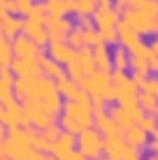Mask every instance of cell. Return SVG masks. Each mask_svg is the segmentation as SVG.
I'll return each instance as SVG.
<instances>
[{
    "label": "cell",
    "instance_id": "cell-1",
    "mask_svg": "<svg viewBox=\"0 0 158 160\" xmlns=\"http://www.w3.org/2000/svg\"><path fill=\"white\" fill-rule=\"evenodd\" d=\"M77 146L84 156H89L91 160H100L102 151H105V135L98 128H86L77 135Z\"/></svg>",
    "mask_w": 158,
    "mask_h": 160
},
{
    "label": "cell",
    "instance_id": "cell-2",
    "mask_svg": "<svg viewBox=\"0 0 158 160\" xmlns=\"http://www.w3.org/2000/svg\"><path fill=\"white\" fill-rule=\"evenodd\" d=\"M112 84L116 86L119 102L121 104H126V107L140 104V88L133 84L130 77H126V70H114L112 72Z\"/></svg>",
    "mask_w": 158,
    "mask_h": 160
},
{
    "label": "cell",
    "instance_id": "cell-3",
    "mask_svg": "<svg viewBox=\"0 0 158 160\" xmlns=\"http://www.w3.org/2000/svg\"><path fill=\"white\" fill-rule=\"evenodd\" d=\"M123 19H126L130 26H135V30H137L140 35H149V32H154L158 28V16L144 12L142 7H128L126 12H123Z\"/></svg>",
    "mask_w": 158,
    "mask_h": 160
},
{
    "label": "cell",
    "instance_id": "cell-4",
    "mask_svg": "<svg viewBox=\"0 0 158 160\" xmlns=\"http://www.w3.org/2000/svg\"><path fill=\"white\" fill-rule=\"evenodd\" d=\"M12 72H14V77H21V79H40L44 74L37 56H14Z\"/></svg>",
    "mask_w": 158,
    "mask_h": 160
},
{
    "label": "cell",
    "instance_id": "cell-5",
    "mask_svg": "<svg viewBox=\"0 0 158 160\" xmlns=\"http://www.w3.org/2000/svg\"><path fill=\"white\" fill-rule=\"evenodd\" d=\"M47 30H49V42H68V32L72 30V26H70V21H65V16L49 14Z\"/></svg>",
    "mask_w": 158,
    "mask_h": 160
},
{
    "label": "cell",
    "instance_id": "cell-6",
    "mask_svg": "<svg viewBox=\"0 0 158 160\" xmlns=\"http://www.w3.org/2000/svg\"><path fill=\"white\" fill-rule=\"evenodd\" d=\"M49 56L68 68L70 63L77 60V49H72L68 42H49Z\"/></svg>",
    "mask_w": 158,
    "mask_h": 160
},
{
    "label": "cell",
    "instance_id": "cell-7",
    "mask_svg": "<svg viewBox=\"0 0 158 160\" xmlns=\"http://www.w3.org/2000/svg\"><path fill=\"white\" fill-rule=\"evenodd\" d=\"M74 146H77V137H74V132L63 130V132H61V137H58V139L54 142V146H51V156H56V158L65 160V158L70 156V153L74 151Z\"/></svg>",
    "mask_w": 158,
    "mask_h": 160
},
{
    "label": "cell",
    "instance_id": "cell-8",
    "mask_svg": "<svg viewBox=\"0 0 158 160\" xmlns=\"http://www.w3.org/2000/svg\"><path fill=\"white\" fill-rule=\"evenodd\" d=\"M12 51H14V56H37L40 53V44L30 35L21 32V35H16L12 40Z\"/></svg>",
    "mask_w": 158,
    "mask_h": 160
},
{
    "label": "cell",
    "instance_id": "cell-9",
    "mask_svg": "<svg viewBox=\"0 0 158 160\" xmlns=\"http://www.w3.org/2000/svg\"><path fill=\"white\" fill-rule=\"evenodd\" d=\"M23 32L26 35H30L33 40H35L40 47H44L49 42V30H47V23H42V21H35V19H26L23 21Z\"/></svg>",
    "mask_w": 158,
    "mask_h": 160
},
{
    "label": "cell",
    "instance_id": "cell-10",
    "mask_svg": "<svg viewBox=\"0 0 158 160\" xmlns=\"http://www.w3.org/2000/svg\"><path fill=\"white\" fill-rule=\"evenodd\" d=\"M116 28H119V42H123V47H126L128 51L135 47V44H140V32L135 30V26H130L126 19L119 21Z\"/></svg>",
    "mask_w": 158,
    "mask_h": 160
},
{
    "label": "cell",
    "instance_id": "cell-11",
    "mask_svg": "<svg viewBox=\"0 0 158 160\" xmlns=\"http://www.w3.org/2000/svg\"><path fill=\"white\" fill-rule=\"evenodd\" d=\"M93 21H95L98 28H107V26H116L121 21V14L114 9V5L112 7H98L95 14H93Z\"/></svg>",
    "mask_w": 158,
    "mask_h": 160
},
{
    "label": "cell",
    "instance_id": "cell-12",
    "mask_svg": "<svg viewBox=\"0 0 158 160\" xmlns=\"http://www.w3.org/2000/svg\"><path fill=\"white\" fill-rule=\"evenodd\" d=\"M95 128L102 132L105 137H110V135H123V130H121V125L114 121L112 114H95Z\"/></svg>",
    "mask_w": 158,
    "mask_h": 160
},
{
    "label": "cell",
    "instance_id": "cell-13",
    "mask_svg": "<svg viewBox=\"0 0 158 160\" xmlns=\"http://www.w3.org/2000/svg\"><path fill=\"white\" fill-rule=\"evenodd\" d=\"M37 58H40L42 72H44L47 77H51V79H56V81H58V79H63V77H65V70H63L65 65H61V63H58V60H54L51 56L47 58V56H44V53H42V51L37 53Z\"/></svg>",
    "mask_w": 158,
    "mask_h": 160
},
{
    "label": "cell",
    "instance_id": "cell-14",
    "mask_svg": "<svg viewBox=\"0 0 158 160\" xmlns=\"http://www.w3.org/2000/svg\"><path fill=\"white\" fill-rule=\"evenodd\" d=\"M110 114L114 116V121H116V123L121 125V130H126V128H130V125H135V123H137L133 107H126V104H119V107H114Z\"/></svg>",
    "mask_w": 158,
    "mask_h": 160
},
{
    "label": "cell",
    "instance_id": "cell-15",
    "mask_svg": "<svg viewBox=\"0 0 158 160\" xmlns=\"http://www.w3.org/2000/svg\"><path fill=\"white\" fill-rule=\"evenodd\" d=\"M123 137H126V142H128V144H133V146H137V148H142V146L149 144V132L142 130L137 123L123 130Z\"/></svg>",
    "mask_w": 158,
    "mask_h": 160
},
{
    "label": "cell",
    "instance_id": "cell-16",
    "mask_svg": "<svg viewBox=\"0 0 158 160\" xmlns=\"http://www.w3.org/2000/svg\"><path fill=\"white\" fill-rule=\"evenodd\" d=\"M77 63L84 68L86 77L93 74L95 70H98V65H95V53H93V49H91V47H81V49H77Z\"/></svg>",
    "mask_w": 158,
    "mask_h": 160
},
{
    "label": "cell",
    "instance_id": "cell-17",
    "mask_svg": "<svg viewBox=\"0 0 158 160\" xmlns=\"http://www.w3.org/2000/svg\"><path fill=\"white\" fill-rule=\"evenodd\" d=\"M23 32V21L19 19V16H3V35L7 37V40H14L16 35H21Z\"/></svg>",
    "mask_w": 158,
    "mask_h": 160
},
{
    "label": "cell",
    "instance_id": "cell-18",
    "mask_svg": "<svg viewBox=\"0 0 158 160\" xmlns=\"http://www.w3.org/2000/svg\"><path fill=\"white\" fill-rule=\"evenodd\" d=\"M93 53H95V65H98V70L110 72V70L114 68V60H112V53L107 51V44H98V47H93Z\"/></svg>",
    "mask_w": 158,
    "mask_h": 160
},
{
    "label": "cell",
    "instance_id": "cell-19",
    "mask_svg": "<svg viewBox=\"0 0 158 160\" xmlns=\"http://www.w3.org/2000/svg\"><path fill=\"white\" fill-rule=\"evenodd\" d=\"M58 84V91H61V95L65 98V100H77V95H79V84L74 79H68V77H63V79H58L56 81Z\"/></svg>",
    "mask_w": 158,
    "mask_h": 160
},
{
    "label": "cell",
    "instance_id": "cell-20",
    "mask_svg": "<svg viewBox=\"0 0 158 160\" xmlns=\"http://www.w3.org/2000/svg\"><path fill=\"white\" fill-rule=\"evenodd\" d=\"M14 51H12V44L7 42V37L0 32V68H12V58Z\"/></svg>",
    "mask_w": 158,
    "mask_h": 160
},
{
    "label": "cell",
    "instance_id": "cell-21",
    "mask_svg": "<svg viewBox=\"0 0 158 160\" xmlns=\"http://www.w3.org/2000/svg\"><path fill=\"white\" fill-rule=\"evenodd\" d=\"M140 104H142V109L146 114H156V116H158V98L154 95V93L142 91V93H140Z\"/></svg>",
    "mask_w": 158,
    "mask_h": 160
},
{
    "label": "cell",
    "instance_id": "cell-22",
    "mask_svg": "<svg viewBox=\"0 0 158 160\" xmlns=\"http://www.w3.org/2000/svg\"><path fill=\"white\" fill-rule=\"evenodd\" d=\"M61 128L68 130V132H74V135H79L81 130H86L84 123H79L74 116H70V114H65V112H61Z\"/></svg>",
    "mask_w": 158,
    "mask_h": 160
},
{
    "label": "cell",
    "instance_id": "cell-23",
    "mask_svg": "<svg viewBox=\"0 0 158 160\" xmlns=\"http://www.w3.org/2000/svg\"><path fill=\"white\" fill-rule=\"evenodd\" d=\"M112 60H114V70H126L130 65V51L126 47H119L116 51L112 53Z\"/></svg>",
    "mask_w": 158,
    "mask_h": 160
},
{
    "label": "cell",
    "instance_id": "cell-24",
    "mask_svg": "<svg viewBox=\"0 0 158 160\" xmlns=\"http://www.w3.org/2000/svg\"><path fill=\"white\" fill-rule=\"evenodd\" d=\"M95 9H98L95 0H74V12L79 16H93Z\"/></svg>",
    "mask_w": 158,
    "mask_h": 160
},
{
    "label": "cell",
    "instance_id": "cell-25",
    "mask_svg": "<svg viewBox=\"0 0 158 160\" xmlns=\"http://www.w3.org/2000/svg\"><path fill=\"white\" fill-rule=\"evenodd\" d=\"M47 12L49 14H56V16H65L70 12L68 9V0H47Z\"/></svg>",
    "mask_w": 158,
    "mask_h": 160
},
{
    "label": "cell",
    "instance_id": "cell-26",
    "mask_svg": "<svg viewBox=\"0 0 158 160\" xmlns=\"http://www.w3.org/2000/svg\"><path fill=\"white\" fill-rule=\"evenodd\" d=\"M68 44L72 49H81V47H86V42H84V28H72L68 32Z\"/></svg>",
    "mask_w": 158,
    "mask_h": 160
},
{
    "label": "cell",
    "instance_id": "cell-27",
    "mask_svg": "<svg viewBox=\"0 0 158 160\" xmlns=\"http://www.w3.org/2000/svg\"><path fill=\"white\" fill-rule=\"evenodd\" d=\"M119 26V23H116ZM116 26H107V28H98L100 30V37L105 44H116L119 42V28Z\"/></svg>",
    "mask_w": 158,
    "mask_h": 160
},
{
    "label": "cell",
    "instance_id": "cell-28",
    "mask_svg": "<svg viewBox=\"0 0 158 160\" xmlns=\"http://www.w3.org/2000/svg\"><path fill=\"white\" fill-rule=\"evenodd\" d=\"M84 42L86 47H98V44H105L100 37V30H93V28H84Z\"/></svg>",
    "mask_w": 158,
    "mask_h": 160
},
{
    "label": "cell",
    "instance_id": "cell-29",
    "mask_svg": "<svg viewBox=\"0 0 158 160\" xmlns=\"http://www.w3.org/2000/svg\"><path fill=\"white\" fill-rule=\"evenodd\" d=\"M68 77H70V79H74V81L79 84V81L86 77V72H84V68H81L77 60H74V63H70V65H68Z\"/></svg>",
    "mask_w": 158,
    "mask_h": 160
},
{
    "label": "cell",
    "instance_id": "cell-30",
    "mask_svg": "<svg viewBox=\"0 0 158 160\" xmlns=\"http://www.w3.org/2000/svg\"><path fill=\"white\" fill-rule=\"evenodd\" d=\"M140 128L146 130V132H154L156 130V125H158V121H156V114H144L142 118H140Z\"/></svg>",
    "mask_w": 158,
    "mask_h": 160
},
{
    "label": "cell",
    "instance_id": "cell-31",
    "mask_svg": "<svg viewBox=\"0 0 158 160\" xmlns=\"http://www.w3.org/2000/svg\"><path fill=\"white\" fill-rule=\"evenodd\" d=\"M42 132H44V135H47V137H49V139H51V142H56L58 137H61L63 128H61V125H56V121H54V123H49V125H47V128L42 130Z\"/></svg>",
    "mask_w": 158,
    "mask_h": 160
},
{
    "label": "cell",
    "instance_id": "cell-32",
    "mask_svg": "<svg viewBox=\"0 0 158 160\" xmlns=\"http://www.w3.org/2000/svg\"><path fill=\"white\" fill-rule=\"evenodd\" d=\"M14 5H16V12H19V14H26V16H28L30 9L35 7V2H33V0H14Z\"/></svg>",
    "mask_w": 158,
    "mask_h": 160
},
{
    "label": "cell",
    "instance_id": "cell-33",
    "mask_svg": "<svg viewBox=\"0 0 158 160\" xmlns=\"http://www.w3.org/2000/svg\"><path fill=\"white\" fill-rule=\"evenodd\" d=\"M12 12H16L14 0H0V19L7 16V14H12Z\"/></svg>",
    "mask_w": 158,
    "mask_h": 160
},
{
    "label": "cell",
    "instance_id": "cell-34",
    "mask_svg": "<svg viewBox=\"0 0 158 160\" xmlns=\"http://www.w3.org/2000/svg\"><path fill=\"white\" fill-rule=\"evenodd\" d=\"M146 77H149V74H144V72H140V70H135V74L130 77V79H133V84L137 86V88H144V84H146Z\"/></svg>",
    "mask_w": 158,
    "mask_h": 160
},
{
    "label": "cell",
    "instance_id": "cell-35",
    "mask_svg": "<svg viewBox=\"0 0 158 160\" xmlns=\"http://www.w3.org/2000/svg\"><path fill=\"white\" fill-rule=\"evenodd\" d=\"M142 91H146V93H154V95L158 98V79H146V84H144Z\"/></svg>",
    "mask_w": 158,
    "mask_h": 160
},
{
    "label": "cell",
    "instance_id": "cell-36",
    "mask_svg": "<svg viewBox=\"0 0 158 160\" xmlns=\"http://www.w3.org/2000/svg\"><path fill=\"white\" fill-rule=\"evenodd\" d=\"M128 7H130V2H128V0H114V9H116V12L121 14V16H123V12H126Z\"/></svg>",
    "mask_w": 158,
    "mask_h": 160
},
{
    "label": "cell",
    "instance_id": "cell-37",
    "mask_svg": "<svg viewBox=\"0 0 158 160\" xmlns=\"http://www.w3.org/2000/svg\"><path fill=\"white\" fill-rule=\"evenodd\" d=\"M65 160H91V158H89V156H84L81 151H72V153H70V156L65 158Z\"/></svg>",
    "mask_w": 158,
    "mask_h": 160
},
{
    "label": "cell",
    "instance_id": "cell-38",
    "mask_svg": "<svg viewBox=\"0 0 158 160\" xmlns=\"http://www.w3.org/2000/svg\"><path fill=\"white\" fill-rule=\"evenodd\" d=\"M79 26H81V28H93V26H91V19H89V16H79Z\"/></svg>",
    "mask_w": 158,
    "mask_h": 160
},
{
    "label": "cell",
    "instance_id": "cell-39",
    "mask_svg": "<svg viewBox=\"0 0 158 160\" xmlns=\"http://www.w3.org/2000/svg\"><path fill=\"white\" fill-rule=\"evenodd\" d=\"M30 160H49V158H47V153H42V151H37V148H35V153H33Z\"/></svg>",
    "mask_w": 158,
    "mask_h": 160
},
{
    "label": "cell",
    "instance_id": "cell-40",
    "mask_svg": "<svg viewBox=\"0 0 158 160\" xmlns=\"http://www.w3.org/2000/svg\"><path fill=\"white\" fill-rule=\"evenodd\" d=\"M149 148L154 151V156H158V139H154V142H151V144H149Z\"/></svg>",
    "mask_w": 158,
    "mask_h": 160
},
{
    "label": "cell",
    "instance_id": "cell-41",
    "mask_svg": "<svg viewBox=\"0 0 158 160\" xmlns=\"http://www.w3.org/2000/svg\"><path fill=\"white\" fill-rule=\"evenodd\" d=\"M98 7H112V0H98Z\"/></svg>",
    "mask_w": 158,
    "mask_h": 160
},
{
    "label": "cell",
    "instance_id": "cell-42",
    "mask_svg": "<svg viewBox=\"0 0 158 160\" xmlns=\"http://www.w3.org/2000/svg\"><path fill=\"white\" fill-rule=\"evenodd\" d=\"M5 128H7V125L0 121V142H5Z\"/></svg>",
    "mask_w": 158,
    "mask_h": 160
},
{
    "label": "cell",
    "instance_id": "cell-43",
    "mask_svg": "<svg viewBox=\"0 0 158 160\" xmlns=\"http://www.w3.org/2000/svg\"><path fill=\"white\" fill-rule=\"evenodd\" d=\"M7 158V151H5V142H0V160Z\"/></svg>",
    "mask_w": 158,
    "mask_h": 160
},
{
    "label": "cell",
    "instance_id": "cell-44",
    "mask_svg": "<svg viewBox=\"0 0 158 160\" xmlns=\"http://www.w3.org/2000/svg\"><path fill=\"white\" fill-rule=\"evenodd\" d=\"M3 118H5V104L0 102V121H3Z\"/></svg>",
    "mask_w": 158,
    "mask_h": 160
},
{
    "label": "cell",
    "instance_id": "cell-45",
    "mask_svg": "<svg viewBox=\"0 0 158 160\" xmlns=\"http://www.w3.org/2000/svg\"><path fill=\"white\" fill-rule=\"evenodd\" d=\"M151 135H154V137H156V139H158V125H156V130H154V132H151Z\"/></svg>",
    "mask_w": 158,
    "mask_h": 160
},
{
    "label": "cell",
    "instance_id": "cell-46",
    "mask_svg": "<svg viewBox=\"0 0 158 160\" xmlns=\"http://www.w3.org/2000/svg\"><path fill=\"white\" fill-rule=\"evenodd\" d=\"M0 32H3V19H0Z\"/></svg>",
    "mask_w": 158,
    "mask_h": 160
},
{
    "label": "cell",
    "instance_id": "cell-47",
    "mask_svg": "<svg viewBox=\"0 0 158 160\" xmlns=\"http://www.w3.org/2000/svg\"><path fill=\"white\" fill-rule=\"evenodd\" d=\"M49 160H61V158H56V156H54V158H49Z\"/></svg>",
    "mask_w": 158,
    "mask_h": 160
},
{
    "label": "cell",
    "instance_id": "cell-48",
    "mask_svg": "<svg viewBox=\"0 0 158 160\" xmlns=\"http://www.w3.org/2000/svg\"><path fill=\"white\" fill-rule=\"evenodd\" d=\"M100 160H112V158H110V156H107V158H100Z\"/></svg>",
    "mask_w": 158,
    "mask_h": 160
},
{
    "label": "cell",
    "instance_id": "cell-49",
    "mask_svg": "<svg viewBox=\"0 0 158 160\" xmlns=\"http://www.w3.org/2000/svg\"><path fill=\"white\" fill-rule=\"evenodd\" d=\"M149 160H158V156H156V158H149Z\"/></svg>",
    "mask_w": 158,
    "mask_h": 160
},
{
    "label": "cell",
    "instance_id": "cell-50",
    "mask_svg": "<svg viewBox=\"0 0 158 160\" xmlns=\"http://www.w3.org/2000/svg\"><path fill=\"white\" fill-rule=\"evenodd\" d=\"M156 32H158V28H156Z\"/></svg>",
    "mask_w": 158,
    "mask_h": 160
}]
</instances>
